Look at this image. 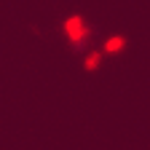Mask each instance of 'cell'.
I'll list each match as a JSON object with an SVG mask.
<instances>
[{
    "label": "cell",
    "instance_id": "obj_1",
    "mask_svg": "<svg viewBox=\"0 0 150 150\" xmlns=\"http://www.w3.org/2000/svg\"><path fill=\"white\" fill-rule=\"evenodd\" d=\"M62 35H64V40L72 46V48H83L88 43V38H91V27L86 22V16L83 13H70L62 19Z\"/></svg>",
    "mask_w": 150,
    "mask_h": 150
},
{
    "label": "cell",
    "instance_id": "obj_2",
    "mask_svg": "<svg viewBox=\"0 0 150 150\" xmlns=\"http://www.w3.org/2000/svg\"><path fill=\"white\" fill-rule=\"evenodd\" d=\"M126 48H129V38L121 35V32L107 35V38H105V43H102V54H105V56H121Z\"/></svg>",
    "mask_w": 150,
    "mask_h": 150
},
{
    "label": "cell",
    "instance_id": "obj_3",
    "mask_svg": "<svg viewBox=\"0 0 150 150\" xmlns=\"http://www.w3.org/2000/svg\"><path fill=\"white\" fill-rule=\"evenodd\" d=\"M102 64H105V54H102V48H91V51H86L83 59H81L83 72H99Z\"/></svg>",
    "mask_w": 150,
    "mask_h": 150
}]
</instances>
